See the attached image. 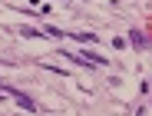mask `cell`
I'll list each match as a JSON object with an SVG mask.
<instances>
[{"mask_svg": "<svg viewBox=\"0 0 152 116\" xmlns=\"http://www.w3.org/2000/svg\"><path fill=\"white\" fill-rule=\"evenodd\" d=\"M4 96H13L20 109H27V113H37V103H33L30 96H23V93H20V90H10V86H7V90H4Z\"/></svg>", "mask_w": 152, "mask_h": 116, "instance_id": "cell-1", "label": "cell"}, {"mask_svg": "<svg viewBox=\"0 0 152 116\" xmlns=\"http://www.w3.org/2000/svg\"><path fill=\"white\" fill-rule=\"evenodd\" d=\"M83 53H86V60H89V63H96V66H106V60L99 57L96 50H83Z\"/></svg>", "mask_w": 152, "mask_h": 116, "instance_id": "cell-2", "label": "cell"}, {"mask_svg": "<svg viewBox=\"0 0 152 116\" xmlns=\"http://www.w3.org/2000/svg\"><path fill=\"white\" fill-rule=\"evenodd\" d=\"M73 37H76V43H96L93 33H73Z\"/></svg>", "mask_w": 152, "mask_h": 116, "instance_id": "cell-3", "label": "cell"}]
</instances>
